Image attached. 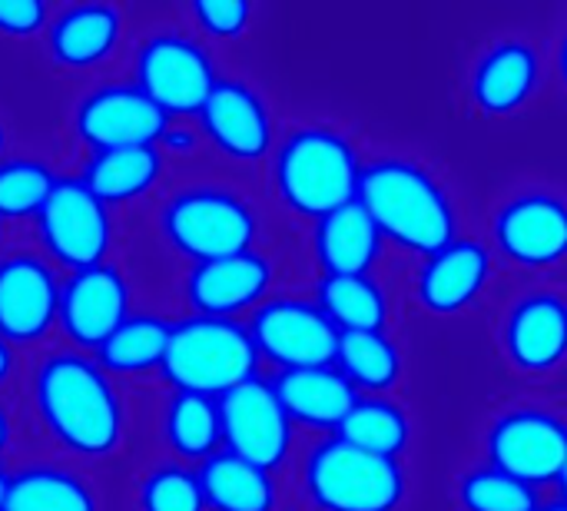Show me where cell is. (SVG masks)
<instances>
[{"mask_svg": "<svg viewBox=\"0 0 567 511\" xmlns=\"http://www.w3.org/2000/svg\"><path fill=\"white\" fill-rule=\"evenodd\" d=\"M169 163L156 146H123L106 153H90L80 160L76 176L120 216L126 209L153 206V200L169 183Z\"/></svg>", "mask_w": 567, "mask_h": 511, "instance_id": "obj_21", "label": "cell"}, {"mask_svg": "<svg viewBox=\"0 0 567 511\" xmlns=\"http://www.w3.org/2000/svg\"><path fill=\"white\" fill-rule=\"evenodd\" d=\"M262 359L243 319L183 313L173 323L159 386L219 399L243 382L259 379Z\"/></svg>", "mask_w": 567, "mask_h": 511, "instance_id": "obj_5", "label": "cell"}, {"mask_svg": "<svg viewBox=\"0 0 567 511\" xmlns=\"http://www.w3.org/2000/svg\"><path fill=\"white\" fill-rule=\"evenodd\" d=\"M299 482L316 511H399L409 492L399 459L362 452L339 436L309 449Z\"/></svg>", "mask_w": 567, "mask_h": 511, "instance_id": "obj_8", "label": "cell"}, {"mask_svg": "<svg viewBox=\"0 0 567 511\" xmlns=\"http://www.w3.org/2000/svg\"><path fill=\"white\" fill-rule=\"evenodd\" d=\"M538 83V50L525 40H502L488 47L472 70V100L488 116H512L535 96Z\"/></svg>", "mask_w": 567, "mask_h": 511, "instance_id": "obj_25", "label": "cell"}, {"mask_svg": "<svg viewBox=\"0 0 567 511\" xmlns=\"http://www.w3.org/2000/svg\"><path fill=\"white\" fill-rule=\"evenodd\" d=\"M336 369L355 386L359 396H389L402 382L405 359L389 333H342Z\"/></svg>", "mask_w": 567, "mask_h": 511, "instance_id": "obj_31", "label": "cell"}, {"mask_svg": "<svg viewBox=\"0 0 567 511\" xmlns=\"http://www.w3.org/2000/svg\"><path fill=\"white\" fill-rule=\"evenodd\" d=\"M555 482H558V489H561V502L567 505V459H565V466H561V472H558V479H555Z\"/></svg>", "mask_w": 567, "mask_h": 511, "instance_id": "obj_43", "label": "cell"}, {"mask_svg": "<svg viewBox=\"0 0 567 511\" xmlns=\"http://www.w3.org/2000/svg\"><path fill=\"white\" fill-rule=\"evenodd\" d=\"M173 323H176V316H169L163 309L136 306L123 319V326L93 356L130 392H140L143 386H156L163 362H166Z\"/></svg>", "mask_w": 567, "mask_h": 511, "instance_id": "obj_23", "label": "cell"}, {"mask_svg": "<svg viewBox=\"0 0 567 511\" xmlns=\"http://www.w3.org/2000/svg\"><path fill=\"white\" fill-rule=\"evenodd\" d=\"M382 249L385 236L359 200L322 216L312 229V253L322 276H372Z\"/></svg>", "mask_w": 567, "mask_h": 511, "instance_id": "obj_27", "label": "cell"}, {"mask_svg": "<svg viewBox=\"0 0 567 511\" xmlns=\"http://www.w3.org/2000/svg\"><path fill=\"white\" fill-rule=\"evenodd\" d=\"M156 439L166 459L199 469L223 452V426L216 399L166 389L156 409Z\"/></svg>", "mask_w": 567, "mask_h": 511, "instance_id": "obj_26", "label": "cell"}, {"mask_svg": "<svg viewBox=\"0 0 567 511\" xmlns=\"http://www.w3.org/2000/svg\"><path fill=\"white\" fill-rule=\"evenodd\" d=\"M359 203L375 219L385 243H395L405 253L432 256L458 239L452 196L409 156H379L365 163Z\"/></svg>", "mask_w": 567, "mask_h": 511, "instance_id": "obj_3", "label": "cell"}, {"mask_svg": "<svg viewBox=\"0 0 567 511\" xmlns=\"http://www.w3.org/2000/svg\"><path fill=\"white\" fill-rule=\"evenodd\" d=\"M169 116L130 80L103 76L86 83L70 106V136L83 156L123 150V146H156Z\"/></svg>", "mask_w": 567, "mask_h": 511, "instance_id": "obj_11", "label": "cell"}, {"mask_svg": "<svg viewBox=\"0 0 567 511\" xmlns=\"http://www.w3.org/2000/svg\"><path fill=\"white\" fill-rule=\"evenodd\" d=\"M7 486H10V466H0V511L7 509Z\"/></svg>", "mask_w": 567, "mask_h": 511, "instance_id": "obj_41", "label": "cell"}, {"mask_svg": "<svg viewBox=\"0 0 567 511\" xmlns=\"http://www.w3.org/2000/svg\"><path fill=\"white\" fill-rule=\"evenodd\" d=\"M7 236H10V226H7V223L0 219V253H3L7 246H10V243H7Z\"/></svg>", "mask_w": 567, "mask_h": 511, "instance_id": "obj_44", "label": "cell"}, {"mask_svg": "<svg viewBox=\"0 0 567 511\" xmlns=\"http://www.w3.org/2000/svg\"><path fill=\"white\" fill-rule=\"evenodd\" d=\"M488 283H492V253L478 239L458 236L445 249L425 256L415 279V293L432 316H458L472 303H478Z\"/></svg>", "mask_w": 567, "mask_h": 511, "instance_id": "obj_22", "label": "cell"}, {"mask_svg": "<svg viewBox=\"0 0 567 511\" xmlns=\"http://www.w3.org/2000/svg\"><path fill=\"white\" fill-rule=\"evenodd\" d=\"M495 246L522 269H551L567 259V200L548 190L512 196L495 213Z\"/></svg>", "mask_w": 567, "mask_h": 511, "instance_id": "obj_18", "label": "cell"}, {"mask_svg": "<svg viewBox=\"0 0 567 511\" xmlns=\"http://www.w3.org/2000/svg\"><path fill=\"white\" fill-rule=\"evenodd\" d=\"M179 17L199 40L233 43L252 30L256 7L249 0H193L179 10Z\"/></svg>", "mask_w": 567, "mask_h": 511, "instance_id": "obj_35", "label": "cell"}, {"mask_svg": "<svg viewBox=\"0 0 567 511\" xmlns=\"http://www.w3.org/2000/svg\"><path fill=\"white\" fill-rule=\"evenodd\" d=\"M23 372H27V356L0 336V396H10L13 389H20Z\"/></svg>", "mask_w": 567, "mask_h": 511, "instance_id": "obj_39", "label": "cell"}, {"mask_svg": "<svg viewBox=\"0 0 567 511\" xmlns=\"http://www.w3.org/2000/svg\"><path fill=\"white\" fill-rule=\"evenodd\" d=\"M249 336L256 352L276 372L282 369H312L336 366L339 329L319 309L316 299L272 293L249 319Z\"/></svg>", "mask_w": 567, "mask_h": 511, "instance_id": "obj_13", "label": "cell"}, {"mask_svg": "<svg viewBox=\"0 0 567 511\" xmlns=\"http://www.w3.org/2000/svg\"><path fill=\"white\" fill-rule=\"evenodd\" d=\"M23 419L20 406L10 396H0V466H13V456L23 442Z\"/></svg>", "mask_w": 567, "mask_h": 511, "instance_id": "obj_38", "label": "cell"}, {"mask_svg": "<svg viewBox=\"0 0 567 511\" xmlns=\"http://www.w3.org/2000/svg\"><path fill=\"white\" fill-rule=\"evenodd\" d=\"M206 511H279L276 472L249 466L229 452L213 456L199 469Z\"/></svg>", "mask_w": 567, "mask_h": 511, "instance_id": "obj_28", "label": "cell"}, {"mask_svg": "<svg viewBox=\"0 0 567 511\" xmlns=\"http://www.w3.org/2000/svg\"><path fill=\"white\" fill-rule=\"evenodd\" d=\"M558 73H561V83H565L567 90V30L565 37H561V43H558Z\"/></svg>", "mask_w": 567, "mask_h": 511, "instance_id": "obj_40", "label": "cell"}, {"mask_svg": "<svg viewBox=\"0 0 567 511\" xmlns=\"http://www.w3.org/2000/svg\"><path fill=\"white\" fill-rule=\"evenodd\" d=\"M269 386L296 429L326 432V436H336L346 416L352 412V406L362 399L336 366L282 369L269 376Z\"/></svg>", "mask_w": 567, "mask_h": 511, "instance_id": "obj_24", "label": "cell"}, {"mask_svg": "<svg viewBox=\"0 0 567 511\" xmlns=\"http://www.w3.org/2000/svg\"><path fill=\"white\" fill-rule=\"evenodd\" d=\"M10 153V126H7V120L0 116V160Z\"/></svg>", "mask_w": 567, "mask_h": 511, "instance_id": "obj_42", "label": "cell"}, {"mask_svg": "<svg viewBox=\"0 0 567 511\" xmlns=\"http://www.w3.org/2000/svg\"><path fill=\"white\" fill-rule=\"evenodd\" d=\"M20 419L43 456L90 472L120 466L136 442L133 392L120 386L93 352L53 343L27 359Z\"/></svg>", "mask_w": 567, "mask_h": 511, "instance_id": "obj_1", "label": "cell"}, {"mask_svg": "<svg viewBox=\"0 0 567 511\" xmlns=\"http://www.w3.org/2000/svg\"><path fill=\"white\" fill-rule=\"evenodd\" d=\"M60 286L63 273L33 243L0 253V336L27 359L56 343Z\"/></svg>", "mask_w": 567, "mask_h": 511, "instance_id": "obj_10", "label": "cell"}, {"mask_svg": "<svg viewBox=\"0 0 567 511\" xmlns=\"http://www.w3.org/2000/svg\"><path fill=\"white\" fill-rule=\"evenodd\" d=\"M136 27L133 10L113 0L56 3L50 27L40 40L47 63L66 76L103 80L123 57H130Z\"/></svg>", "mask_w": 567, "mask_h": 511, "instance_id": "obj_9", "label": "cell"}, {"mask_svg": "<svg viewBox=\"0 0 567 511\" xmlns=\"http://www.w3.org/2000/svg\"><path fill=\"white\" fill-rule=\"evenodd\" d=\"M53 17V3L47 0H0V40L30 43L43 40Z\"/></svg>", "mask_w": 567, "mask_h": 511, "instance_id": "obj_36", "label": "cell"}, {"mask_svg": "<svg viewBox=\"0 0 567 511\" xmlns=\"http://www.w3.org/2000/svg\"><path fill=\"white\" fill-rule=\"evenodd\" d=\"M120 213L90 193V186L66 170L30 223V243L66 276L120 256Z\"/></svg>", "mask_w": 567, "mask_h": 511, "instance_id": "obj_7", "label": "cell"}, {"mask_svg": "<svg viewBox=\"0 0 567 511\" xmlns=\"http://www.w3.org/2000/svg\"><path fill=\"white\" fill-rule=\"evenodd\" d=\"M156 150H159V153L166 156V163L173 166V163H186V160H193L196 153H203L206 143H203V133H199L196 120H169V126L163 130Z\"/></svg>", "mask_w": 567, "mask_h": 511, "instance_id": "obj_37", "label": "cell"}, {"mask_svg": "<svg viewBox=\"0 0 567 511\" xmlns=\"http://www.w3.org/2000/svg\"><path fill=\"white\" fill-rule=\"evenodd\" d=\"M156 243L186 266L259 249L262 219L256 203L226 183L183 180L150 206Z\"/></svg>", "mask_w": 567, "mask_h": 511, "instance_id": "obj_2", "label": "cell"}, {"mask_svg": "<svg viewBox=\"0 0 567 511\" xmlns=\"http://www.w3.org/2000/svg\"><path fill=\"white\" fill-rule=\"evenodd\" d=\"M336 436L362 452H372L382 459H402V452L412 442V419L389 396H362Z\"/></svg>", "mask_w": 567, "mask_h": 511, "instance_id": "obj_32", "label": "cell"}, {"mask_svg": "<svg viewBox=\"0 0 567 511\" xmlns=\"http://www.w3.org/2000/svg\"><path fill=\"white\" fill-rule=\"evenodd\" d=\"M538 511H567L565 502H548V505H542Z\"/></svg>", "mask_w": 567, "mask_h": 511, "instance_id": "obj_45", "label": "cell"}, {"mask_svg": "<svg viewBox=\"0 0 567 511\" xmlns=\"http://www.w3.org/2000/svg\"><path fill=\"white\" fill-rule=\"evenodd\" d=\"M3 511H106V489L96 472L40 452L10 466Z\"/></svg>", "mask_w": 567, "mask_h": 511, "instance_id": "obj_19", "label": "cell"}, {"mask_svg": "<svg viewBox=\"0 0 567 511\" xmlns=\"http://www.w3.org/2000/svg\"><path fill=\"white\" fill-rule=\"evenodd\" d=\"M508 362L528 376H548L567 362V296L532 289L512 303L502 333Z\"/></svg>", "mask_w": 567, "mask_h": 511, "instance_id": "obj_20", "label": "cell"}, {"mask_svg": "<svg viewBox=\"0 0 567 511\" xmlns=\"http://www.w3.org/2000/svg\"><path fill=\"white\" fill-rule=\"evenodd\" d=\"M316 303L339 336L385 333L389 326V296L372 276H322L316 283Z\"/></svg>", "mask_w": 567, "mask_h": 511, "instance_id": "obj_30", "label": "cell"}, {"mask_svg": "<svg viewBox=\"0 0 567 511\" xmlns=\"http://www.w3.org/2000/svg\"><path fill=\"white\" fill-rule=\"evenodd\" d=\"M362 170L355 143L322 123L289 130L269 156L272 193L289 213L312 223L359 200Z\"/></svg>", "mask_w": 567, "mask_h": 511, "instance_id": "obj_4", "label": "cell"}, {"mask_svg": "<svg viewBox=\"0 0 567 511\" xmlns=\"http://www.w3.org/2000/svg\"><path fill=\"white\" fill-rule=\"evenodd\" d=\"M458 505L462 511H538V489L495 469L482 466L458 479Z\"/></svg>", "mask_w": 567, "mask_h": 511, "instance_id": "obj_34", "label": "cell"}, {"mask_svg": "<svg viewBox=\"0 0 567 511\" xmlns=\"http://www.w3.org/2000/svg\"><path fill=\"white\" fill-rule=\"evenodd\" d=\"M276 286V263L262 249L186 266L179 276V303L193 316L243 319L252 316Z\"/></svg>", "mask_w": 567, "mask_h": 511, "instance_id": "obj_16", "label": "cell"}, {"mask_svg": "<svg viewBox=\"0 0 567 511\" xmlns=\"http://www.w3.org/2000/svg\"><path fill=\"white\" fill-rule=\"evenodd\" d=\"M133 309L136 279L120 256L80 273H66L60 286L56 343L80 352H96Z\"/></svg>", "mask_w": 567, "mask_h": 511, "instance_id": "obj_12", "label": "cell"}, {"mask_svg": "<svg viewBox=\"0 0 567 511\" xmlns=\"http://www.w3.org/2000/svg\"><path fill=\"white\" fill-rule=\"evenodd\" d=\"M63 173L66 170L43 153H7L0 160V219L10 229H30Z\"/></svg>", "mask_w": 567, "mask_h": 511, "instance_id": "obj_29", "label": "cell"}, {"mask_svg": "<svg viewBox=\"0 0 567 511\" xmlns=\"http://www.w3.org/2000/svg\"><path fill=\"white\" fill-rule=\"evenodd\" d=\"M488 466L528 482L548 486L567 459V422L548 409H512L498 416L485 439Z\"/></svg>", "mask_w": 567, "mask_h": 511, "instance_id": "obj_17", "label": "cell"}, {"mask_svg": "<svg viewBox=\"0 0 567 511\" xmlns=\"http://www.w3.org/2000/svg\"><path fill=\"white\" fill-rule=\"evenodd\" d=\"M196 126L209 153L233 166L266 163L276 150V120L266 96L243 76H219Z\"/></svg>", "mask_w": 567, "mask_h": 511, "instance_id": "obj_14", "label": "cell"}, {"mask_svg": "<svg viewBox=\"0 0 567 511\" xmlns=\"http://www.w3.org/2000/svg\"><path fill=\"white\" fill-rule=\"evenodd\" d=\"M133 509L136 511H206L199 472L193 466L156 459L133 479Z\"/></svg>", "mask_w": 567, "mask_h": 511, "instance_id": "obj_33", "label": "cell"}, {"mask_svg": "<svg viewBox=\"0 0 567 511\" xmlns=\"http://www.w3.org/2000/svg\"><path fill=\"white\" fill-rule=\"evenodd\" d=\"M126 76L169 120H196L223 73L209 43L179 20L136 30L126 57Z\"/></svg>", "mask_w": 567, "mask_h": 511, "instance_id": "obj_6", "label": "cell"}, {"mask_svg": "<svg viewBox=\"0 0 567 511\" xmlns=\"http://www.w3.org/2000/svg\"><path fill=\"white\" fill-rule=\"evenodd\" d=\"M216 406L223 426V452L266 472H279L292 459L296 426L276 399L269 376L236 386L233 392L219 396Z\"/></svg>", "mask_w": 567, "mask_h": 511, "instance_id": "obj_15", "label": "cell"}]
</instances>
